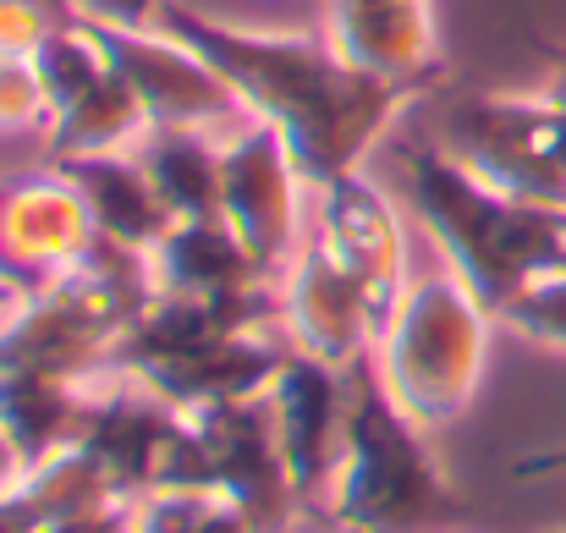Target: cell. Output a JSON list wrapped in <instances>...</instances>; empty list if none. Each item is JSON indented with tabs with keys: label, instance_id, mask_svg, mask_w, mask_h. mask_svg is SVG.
I'll return each mask as SVG.
<instances>
[{
	"label": "cell",
	"instance_id": "obj_29",
	"mask_svg": "<svg viewBox=\"0 0 566 533\" xmlns=\"http://www.w3.org/2000/svg\"><path fill=\"white\" fill-rule=\"evenodd\" d=\"M22 473H28V462H22V451L11 446V435L0 429V495H6V490H17V484H22Z\"/></svg>",
	"mask_w": 566,
	"mask_h": 533
},
{
	"label": "cell",
	"instance_id": "obj_3",
	"mask_svg": "<svg viewBox=\"0 0 566 533\" xmlns=\"http://www.w3.org/2000/svg\"><path fill=\"white\" fill-rule=\"evenodd\" d=\"M325 512L347 533H401L451 512V484L423 446V424L390 396L375 353L347 363V451Z\"/></svg>",
	"mask_w": 566,
	"mask_h": 533
},
{
	"label": "cell",
	"instance_id": "obj_13",
	"mask_svg": "<svg viewBox=\"0 0 566 533\" xmlns=\"http://www.w3.org/2000/svg\"><path fill=\"white\" fill-rule=\"evenodd\" d=\"M182 407H171L166 396H155L149 385H138L122 368H105L99 379H88V418H83V446L105 462V473L116 479V490L127 501L149 495L160 479V462L182 429Z\"/></svg>",
	"mask_w": 566,
	"mask_h": 533
},
{
	"label": "cell",
	"instance_id": "obj_31",
	"mask_svg": "<svg viewBox=\"0 0 566 533\" xmlns=\"http://www.w3.org/2000/svg\"><path fill=\"white\" fill-rule=\"evenodd\" d=\"M551 100H556V105H566V66L556 72V83H551Z\"/></svg>",
	"mask_w": 566,
	"mask_h": 533
},
{
	"label": "cell",
	"instance_id": "obj_6",
	"mask_svg": "<svg viewBox=\"0 0 566 533\" xmlns=\"http://www.w3.org/2000/svg\"><path fill=\"white\" fill-rule=\"evenodd\" d=\"M94 39L105 44L111 66L133 83L149 127H192V133H220V138H231V127H253L237 88L160 22L155 28H94Z\"/></svg>",
	"mask_w": 566,
	"mask_h": 533
},
{
	"label": "cell",
	"instance_id": "obj_19",
	"mask_svg": "<svg viewBox=\"0 0 566 533\" xmlns=\"http://www.w3.org/2000/svg\"><path fill=\"white\" fill-rule=\"evenodd\" d=\"M138 166L160 187L177 220L220 215V181H226V138L192 133V127H149L138 138Z\"/></svg>",
	"mask_w": 566,
	"mask_h": 533
},
{
	"label": "cell",
	"instance_id": "obj_7",
	"mask_svg": "<svg viewBox=\"0 0 566 533\" xmlns=\"http://www.w3.org/2000/svg\"><path fill=\"white\" fill-rule=\"evenodd\" d=\"M303 171L286 149V138L264 122L237 127L226 138V181H220V215L248 242V253L264 270H286L303 237Z\"/></svg>",
	"mask_w": 566,
	"mask_h": 533
},
{
	"label": "cell",
	"instance_id": "obj_22",
	"mask_svg": "<svg viewBox=\"0 0 566 533\" xmlns=\"http://www.w3.org/2000/svg\"><path fill=\"white\" fill-rule=\"evenodd\" d=\"M50 100L28 55H0V133H44Z\"/></svg>",
	"mask_w": 566,
	"mask_h": 533
},
{
	"label": "cell",
	"instance_id": "obj_5",
	"mask_svg": "<svg viewBox=\"0 0 566 533\" xmlns=\"http://www.w3.org/2000/svg\"><path fill=\"white\" fill-rule=\"evenodd\" d=\"M440 144L484 181L566 215V105L551 94H468L446 111Z\"/></svg>",
	"mask_w": 566,
	"mask_h": 533
},
{
	"label": "cell",
	"instance_id": "obj_16",
	"mask_svg": "<svg viewBox=\"0 0 566 533\" xmlns=\"http://www.w3.org/2000/svg\"><path fill=\"white\" fill-rule=\"evenodd\" d=\"M50 166H61L66 177L77 181L99 237L144 248V253H155L171 237L177 215L160 198V187L149 181V171L138 166L133 149H122V155H83V160H50Z\"/></svg>",
	"mask_w": 566,
	"mask_h": 533
},
{
	"label": "cell",
	"instance_id": "obj_2",
	"mask_svg": "<svg viewBox=\"0 0 566 533\" xmlns=\"http://www.w3.org/2000/svg\"><path fill=\"white\" fill-rule=\"evenodd\" d=\"M396 171L412 220L429 231L440 264L501 314L517 292L566 270V215L528 203L473 166H462L446 144H396Z\"/></svg>",
	"mask_w": 566,
	"mask_h": 533
},
{
	"label": "cell",
	"instance_id": "obj_15",
	"mask_svg": "<svg viewBox=\"0 0 566 533\" xmlns=\"http://www.w3.org/2000/svg\"><path fill=\"white\" fill-rule=\"evenodd\" d=\"M155 281L171 297H198V303H237L270 292L281 275L264 270L248 242L226 226V215L209 220H177L171 237L155 248Z\"/></svg>",
	"mask_w": 566,
	"mask_h": 533
},
{
	"label": "cell",
	"instance_id": "obj_9",
	"mask_svg": "<svg viewBox=\"0 0 566 533\" xmlns=\"http://www.w3.org/2000/svg\"><path fill=\"white\" fill-rule=\"evenodd\" d=\"M209 446L214 462V490L220 501L242 506L259 533H281L297 512V484L292 468L281 457L275 440V418H270V396H242V401H220V407H198L188 412Z\"/></svg>",
	"mask_w": 566,
	"mask_h": 533
},
{
	"label": "cell",
	"instance_id": "obj_26",
	"mask_svg": "<svg viewBox=\"0 0 566 533\" xmlns=\"http://www.w3.org/2000/svg\"><path fill=\"white\" fill-rule=\"evenodd\" d=\"M44 533H133V501H111V506H94V512H77V518H55V523H44Z\"/></svg>",
	"mask_w": 566,
	"mask_h": 533
},
{
	"label": "cell",
	"instance_id": "obj_11",
	"mask_svg": "<svg viewBox=\"0 0 566 533\" xmlns=\"http://www.w3.org/2000/svg\"><path fill=\"white\" fill-rule=\"evenodd\" d=\"M264 396H270L275 440H281L297 495L325 501L347 451V368L292 347Z\"/></svg>",
	"mask_w": 566,
	"mask_h": 533
},
{
	"label": "cell",
	"instance_id": "obj_8",
	"mask_svg": "<svg viewBox=\"0 0 566 533\" xmlns=\"http://www.w3.org/2000/svg\"><path fill=\"white\" fill-rule=\"evenodd\" d=\"M94 237L99 231H94L88 198L61 166L0 177V281L39 292L55 275H66L88 253Z\"/></svg>",
	"mask_w": 566,
	"mask_h": 533
},
{
	"label": "cell",
	"instance_id": "obj_25",
	"mask_svg": "<svg viewBox=\"0 0 566 533\" xmlns=\"http://www.w3.org/2000/svg\"><path fill=\"white\" fill-rule=\"evenodd\" d=\"M166 0H77V22L94 28H155Z\"/></svg>",
	"mask_w": 566,
	"mask_h": 533
},
{
	"label": "cell",
	"instance_id": "obj_23",
	"mask_svg": "<svg viewBox=\"0 0 566 533\" xmlns=\"http://www.w3.org/2000/svg\"><path fill=\"white\" fill-rule=\"evenodd\" d=\"M214 512V495H182V490H155L133 501V533H203Z\"/></svg>",
	"mask_w": 566,
	"mask_h": 533
},
{
	"label": "cell",
	"instance_id": "obj_24",
	"mask_svg": "<svg viewBox=\"0 0 566 533\" xmlns=\"http://www.w3.org/2000/svg\"><path fill=\"white\" fill-rule=\"evenodd\" d=\"M61 28L55 11L33 6V0H0V55H39V44Z\"/></svg>",
	"mask_w": 566,
	"mask_h": 533
},
{
	"label": "cell",
	"instance_id": "obj_17",
	"mask_svg": "<svg viewBox=\"0 0 566 533\" xmlns=\"http://www.w3.org/2000/svg\"><path fill=\"white\" fill-rule=\"evenodd\" d=\"M83 418H88V385L0 363V429L11 435L22 462L72 446L83 435Z\"/></svg>",
	"mask_w": 566,
	"mask_h": 533
},
{
	"label": "cell",
	"instance_id": "obj_28",
	"mask_svg": "<svg viewBox=\"0 0 566 533\" xmlns=\"http://www.w3.org/2000/svg\"><path fill=\"white\" fill-rule=\"evenodd\" d=\"M203 533H259V523H253L242 506H231V501H220V495H214V512H209Z\"/></svg>",
	"mask_w": 566,
	"mask_h": 533
},
{
	"label": "cell",
	"instance_id": "obj_4",
	"mask_svg": "<svg viewBox=\"0 0 566 533\" xmlns=\"http://www.w3.org/2000/svg\"><path fill=\"white\" fill-rule=\"evenodd\" d=\"M490 320L495 314L446 264L434 275H418L401 292L375 347V363L390 396L423 429L457 424L468 401L479 396L484 357H490Z\"/></svg>",
	"mask_w": 566,
	"mask_h": 533
},
{
	"label": "cell",
	"instance_id": "obj_10",
	"mask_svg": "<svg viewBox=\"0 0 566 533\" xmlns=\"http://www.w3.org/2000/svg\"><path fill=\"white\" fill-rule=\"evenodd\" d=\"M281 331L297 353H314L347 368L379 347L385 314L353 270H342L319 242H308L281 270Z\"/></svg>",
	"mask_w": 566,
	"mask_h": 533
},
{
	"label": "cell",
	"instance_id": "obj_21",
	"mask_svg": "<svg viewBox=\"0 0 566 533\" xmlns=\"http://www.w3.org/2000/svg\"><path fill=\"white\" fill-rule=\"evenodd\" d=\"M495 320H501V325H512L517 336L539 342V347L566 353V270L545 275V281H534L528 292H517Z\"/></svg>",
	"mask_w": 566,
	"mask_h": 533
},
{
	"label": "cell",
	"instance_id": "obj_18",
	"mask_svg": "<svg viewBox=\"0 0 566 533\" xmlns=\"http://www.w3.org/2000/svg\"><path fill=\"white\" fill-rule=\"evenodd\" d=\"M105 50V44H99ZM149 133V116L133 94V83L105 66L66 111L50 116L44 127V144H50V160H83V155H122V149H138V138Z\"/></svg>",
	"mask_w": 566,
	"mask_h": 533
},
{
	"label": "cell",
	"instance_id": "obj_12",
	"mask_svg": "<svg viewBox=\"0 0 566 533\" xmlns=\"http://www.w3.org/2000/svg\"><path fill=\"white\" fill-rule=\"evenodd\" d=\"M314 192H319V237L314 242L342 270H353L369 286L375 309L385 314V325H390L401 292L412 286L407 281V226H401V209L364 171H347V177L325 181Z\"/></svg>",
	"mask_w": 566,
	"mask_h": 533
},
{
	"label": "cell",
	"instance_id": "obj_20",
	"mask_svg": "<svg viewBox=\"0 0 566 533\" xmlns=\"http://www.w3.org/2000/svg\"><path fill=\"white\" fill-rule=\"evenodd\" d=\"M17 490L33 501V512H39L44 523L77 518V512H94V506H111V501H127V495L116 490V479L105 473V462H99L83 440H72V446H61V451L28 462V473H22Z\"/></svg>",
	"mask_w": 566,
	"mask_h": 533
},
{
	"label": "cell",
	"instance_id": "obj_1",
	"mask_svg": "<svg viewBox=\"0 0 566 533\" xmlns=\"http://www.w3.org/2000/svg\"><path fill=\"white\" fill-rule=\"evenodd\" d=\"M166 33L192 44L248 105L253 122L275 127L308 187L358 171V160L390 133L412 88L353 66L325 33H264L198 17L166 0L155 17Z\"/></svg>",
	"mask_w": 566,
	"mask_h": 533
},
{
	"label": "cell",
	"instance_id": "obj_30",
	"mask_svg": "<svg viewBox=\"0 0 566 533\" xmlns=\"http://www.w3.org/2000/svg\"><path fill=\"white\" fill-rule=\"evenodd\" d=\"M33 6H44V11H55L61 22H77V0H33Z\"/></svg>",
	"mask_w": 566,
	"mask_h": 533
},
{
	"label": "cell",
	"instance_id": "obj_27",
	"mask_svg": "<svg viewBox=\"0 0 566 533\" xmlns=\"http://www.w3.org/2000/svg\"><path fill=\"white\" fill-rule=\"evenodd\" d=\"M0 533H44V518L33 512V501L22 490L0 495Z\"/></svg>",
	"mask_w": 566,
	"mask_h": 533
},
{
	"label": "cell",
	"instance_id": "obj_14",
	"mask_svg": "<svg viewBox=\"0 0 566 533\" xmlns=\"http://www.w3.org/2000/svg\"><path fill=\"white\" fill-rule=\"evenodd\" d=\"M325 39L364 72L412 94L446 77L429 0H325Z\"/></svg>",
	"mask_w": 566,
	"mask_h": 533
}]
</instances>
